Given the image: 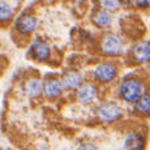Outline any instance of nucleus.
<instances>
[{
	"label": "nucleus",
	"mask_w": 150,
	"mask_h": 150,
	"mask_svg": "<svg viewBox=\"0 0 150 150\" xmlns=\"http://www.w3.org/2000/svg\"><path fill=\"white\" fill-rule=\"evenodd\" d=\"M13 7L7 0H0V24H7L13 18Z\"/></svg>",
	"instance_id": "obj_15"
},
{
	"label": "nucleus",
	"mask_w": 150,
	"mask_h": 150,
	"mask_svg": "<svg viewBox=\"0 0 150 150\" xmlns=\"http://www.w3.org/2000/svg\"><path fill=\"white\" fill-rule=\"evenodd\" d=\"M29 54L31 55L33 60L38 63H46L51 59V47L45 39L35 38L30 45L29 48Z\"/></svg>",
	"instance_id": "obj_6"
},
{
	"label": "nucleus",
	"mask_w": 150,
	"mask_h": 150,
	"mask_svg": "<svg viewBox=\"0 0 150 150\" xmlns=\"http://www.w3.org/2000/svg\"><path fill=\"white\" fill-rule=\"evenodd\" d=\"M60 79H62L64 90H77L83 83V77L79 72H67Z\"/></svg>",
	"instance_id": "obj_11"
},
{
	"label": "nucleus",
	"mask_w": 150,
	"mask_h": 150,
	"mask_svg": "<svg viewBox=\"0 0 150 150\" xmlns=\"http://www.w3.org/2000/svg\"><path fill=\"white\" fill-rule=\"evenodd\" d=\"M76 150H98V148L93 142H83L80 146H77Z\"/></svg>",
	"instance_id": "obj_18"
},
{
	"label": "nucleus",
	"mask_w": 150,
	"mask_h": 150,
	"mask_svg": "<svg viewBox=\"0 0 150 150\" xmlns=\"http://www.w3.org/2000/svg\"><path fill=\"white\" fill-rule=\"evenodd\" d=\"M122 108L115 102H105L97 108V117L105 124H112L122 117Z\"/></svg>",
	"instance_id": "obj_3"
},
{
	"label": "nucleus",
	"mask_w": 150,
	"mask_h": 150,
	"mask_svg": "<svg viewBox=\"0 0 150 150\" xmlns=\"http://www.w3.org/2000/svg\"><path fill=\"white\" fill-rule=\"evenodd\" d=\"M132 57L137 64H146L150 62V42H137L132 48Z\"/></svg>",
	"instance_id": "obj_9"
},
{
	"label": "nucleus",
	"mask_w": 150,
	"mask_h": 150,
	"mask_svg": "<svg viewBox=\"0 0 150 150\" xmlns=\"http://www.w3.org/2000/svg\"><path fill=\"white\" fill-rule=\"evenodd\" d=\"M77 100L82 105H89V103L94 102L96 98L98 97V88L94 83L90 82H83L81 86L76 90Z\"/></svg>",
	"instance_id": "obj_8"
},
{
	"label": "nucleus",
	"mask_w": 150,
	"mask_h": 150,
	"mask_svg": "<svg viewBox=\"0 0 150 150\" xmlns=\"http://www.w3.org/2000/svg\"><path fill=\"white\" fill-rule=\"evenodd\" d=\"M43 91V81L39 79H30L25 83V93L29 98L35 99L39 96H42Z\"/></svg>",
	"instance_id": "obj_12"
},
{
	"label": "nucleus",
	"mask_w": 150,
	"mask_h": 150,
	"mask_svg": "<svg viewBox=\"0 0 150 150\" xmlns=\"http://www.w3.org/2000/svg\"><path fill=\"white\" fill-rule=\"evenodd\" d=\"M39 21L34 14L31 13H21L16 20H14V30L21 35H29V34L34 33L38 29Z\"/></svg>",
	"instance_id": "obj_4"
},
{
	"label": "nucleus",
	"mask_w": 150,
	"mask_h": 150,
	"mask_svg": "<svg viewBox=\"0 0 150 150\" xmlns=\"http://www.w3.org/2000/svg\"><path fill=\"white\" fill-rule=\"evenodd\" d=\"M145 93V83L137 77H127L119 85V97L127 103H134Z\"/></svg>",
	"instance_id": "obj_1"
},
{
	"label": "nucleus",
	"mask_w": 150,
	"mask_h": 150,
	"mask_svg": "<svg viewBox=\"0 0 150 150\" xmlns=\"http://www.w3.org/2000/svg\"><path fill=\"white\" fill-rule=\"evenodd\" d=\"M134 112L140 116H150V94L144 93L134 102Z\"/></svg>",
	"instance_id": "obj_13"
},
{
	"label": "nucleus",
	"mask_w": 150,
	"mask_h": 150,
	"mask_svg": "<svg viewBox=\"0 0 150 150\" xmlns=\"http://www.w3.org/2000/svg\"><path fill=\"white\" fill-rule=\"evenodd\" d=\"M64 90L63 88L62 79L57 77H48V79L43 80V91L42 94L47 99H55V98L60 97Z\"/></svg>",
	"instance_id": "obj_7"
},
{
	"label": "nucleus",
	"mask_w": 150,
	"mask_h": 150,
	"mask_svg": "<svg viewBox=\"0 0 150 150\" xmlns=\"http://www.w3.org/2000/svg\"><path fill=\"white\" fill-rule=\"evenodd\" d=\"M133 3L140 9H149L150 8V0H133Z\"/></svg>",
	"instance_id": "obj_17"
},
{
	"label": "nucleus",
	"mask_w": 150,
	"mask_h": 150,
	"mask_svg": "<svg viewBox=\"0 0 150 150\" xmlns=\"http://www.w3.org/2000/svg\"><path fill=\"white\" fill-rule=\"evenodd\" d=\"M124 51V42L117 34L108 33L100 41V52L106 56H119Z\"/></svg>",
	"instance_id": "obj_2"
},
{
	"label": "nucleus",
	"mask_w": 150,
	"mask_h": 150,
	"mask_svg": "<svg viewBox=\"0 0 150 150\" xmlns=\"http://www.w3.org/2000/svg\"><path fill=\"white\" fill-rule=\"evenodd\" d=\"M99 5L103 11L114 13L122 7V0H99Z\"/></svg>",
	"instance_id": "obj_16"
},
{
	"label": "nucleus",
	"mask_w": 150,
	"mask_h": 150,
	"mask_svg": "<svg viewBox=\"0 0 150 150\" xmlns=\"http://www.w3.org/2000/svg\"><path fill=\"white\" fill-rule=\"evenodd\" d=\"M146 145V138L141 132L132 131L124 138V150H144Z\"/></svg>",
	"instance_id": "obj_10"
},
{
	"label": "nucleus",
	"mask_w": 150,
	"mask_h": 150,
	"mask_svg": "<svg viewBox=\"0 0 150 150\" xmlns=\"http://www.w3.org/2000/svg\"><path fill=\"white\" fill-rule=\"evenodd\" d=\"M93 76L96 81L99 83H110L112 82L117 76V67L114 63L105 62L98 64L93 71Z\"/></svg>",
	"instance_id": "obj_5"
},
{
	"label": "nucleus",
	"mask_w": 150,
	"mask_h": 150,
	"mask_svg": "<svg viewBox=\"0 0 150 150\" xmlns=\"http://www.w3.org/2000/svg\"><path fill=\"white\" fill-rule=\"evenodd\" d=\"M112 21H114V17H112V13L107 12V11H98V12L94 14L93 17V22L97 28L99 29H107L112 25Z\"/></svg>",
	"instance_id": "obj_14"
}]
</instances>
